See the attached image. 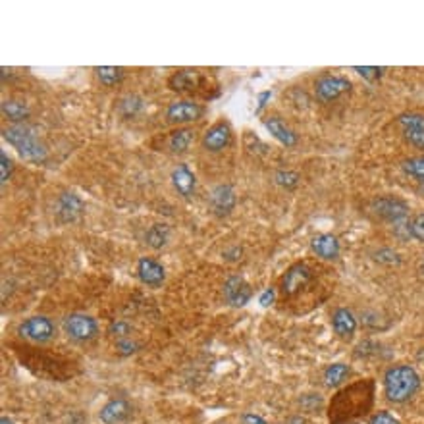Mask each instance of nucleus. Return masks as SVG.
I'll use <instances>...</instances> for the list:
<instances>
[{"mask_svg": "<svg viewBox=\"0 0 424 424\" xmlns=\"http://www.w3.org/2000/svg\"><path fill=\"white\" fill-rule=\"evenodd\" d=\"M374 259L378 263H384V265H399V255L391 249H378L374 253Z\"/></svg>", "mask_w": 424, "mask_h": 424, "instance_id": "nucleus-33", "label": "nucleus"}, {"mask_svg": "<svg viewBox=\"0 0 424 424\" xmlns=\"http://www.w3.org/2000/svg\"><path fill=\"white\" fill-rule=\"evenodd\" d=\"M371 424H401V423H399L398 418L393 417V415H390L388 411H380L371 418Z\"/></svg>", "mask_w": 424, "mask_h": 424, "instance_id": "nucleus-36", "label": "nucleus"}, {"mask_svg": "<svg viewBox=\"0 0 424 424\" xmlns=\"http://www.w3.org/2000/svg\"><path fill=\"white\" fill-rule=\"evenodd\" d=\"M403 172L413 176V178L424 181V157H417V159H409L403 162Z\"/></svg>", "mask_w": 424, "mask_h": 424, "instance_id": "nucleus-28", "label": "nucleus"}, {"mask_svg": "<svg viewBox=\"0 0 424 424\" xmlns=\"http://www.w3.org/2000/svg\"><path fill=\"white\" fill-rule=\"evenodd\" d=\"M312 278H314V272H312L311 266L307 263H295L287 268L284 278L280 282V292H282L284 299L295 297L312 284Z\"/></svg>", "mask_w": 424, "mask_h": 424, "instance_id": "nucleus-4", "label": "nucleus"}, {"mask_svg": "<svg viewBox=\"0 0 424 424\" xmlns=\"http://www.w3.org/2000/svg\"><path fill=\"white\" fill-rule=\"evenodd\" d=\"M409 233H411L413 238L424 243V212L417 214V216L409 222Z\"/></svg>", "mask_w": 424, "mask_h": 424, "instance_id": "nucleus-30", "label": "nucleus"}, {"mask_svg": "<svg viewBox=\"0 0 424 424\" xmlns=\"http://www.w3.org/2000/svg\"><path fill=\"white\" fill-rule=\"evenodd\" d=\"M374 403V380H359L339 390L330 401L328 418L332 424L349 423L353 418L365 417Z\"/></svg>", "mask_w": 424, "mask_h": 424, "instance_id": "nucleus-1", "label": "nucleus"}, {"mask_svg": "<svg viewBox=\"0 0 424 424\" xmlns=\"http://www.w3.org/2000/svg\"><path fill=\"white\" fill-rule=\"evenodd\" d=\"M0 424H14V423H12V420H10V418L2 417V418H0Z\"/></svg>", "mask_w": 424, "mask_h": 424, "instance_id": "nucleus-40", "label": "nucleus"}, {"mask_svg": "<svg viewBox=\"0 0 424 424\" xmlns=\"http://www.w3.org/2000/svg\"><path fill=\"white\" fill-rule=\"evenodd\" d=\"M355 72H359L361 73V75H363V78H365V80H378V78H380V75H382V72H384V70H382V68H374V66H365V68H355Z\"/></svg>", "mask_w": 424, "mask_h": 424, "instance_id": "nucleus-35", "label": "nucleus"}, {"mask_svg": "<svg viewBox=\"0 0 424 424\" xmlns=\"http://www.w3.org/2000/svg\"><path fill=\"white\" fill-rule=\"evenodd\" d=\"M272 301H274V292H272V290H266V292L260 295V305L268 307Z\"/></svg>", "mask_w": 424, "mask_h": 424, "instance_id": "nucleus-38", "label": "nucleus"}, {"mask_svg": "<svg viewBox=\"0 0 424 424\" xmlns=\"http://www.w3.org/2000/svg\"><path fill=\"white\" fill-rule=\"evenodd\" d=\"M95 72H97V78L100 80V83L106 87H114L116 83L124 80V70L122 68L116 66H100L95 68Z\"/></svg>", "mask_w": 424, "mask_h": 424, "instance_id": "nucleus-26", "label": "nucleus"}, {"mask_svg": "<svg viewBox=\"0 0 424 424\" xmlns=\"http://www.w3.org/2000/svg\"><path fill=\"white\" fill-rule=\"evenodd\" d=\"M203 114H205V108L193 100H179L166 108V120L170 124H189L199 120Z\"/></svg>", "mask_w": 424, "mask_h": 424, "instance_id": "nucleus-10", "label": "nucleus"}, {"mask_svg": "<svg viewBox=\"0 0 424 424\" xmlns=\"http://www.w3.org/2000/svg\"><path fill=\"white\" fill-rule=\"evenodd\" d=\"M276 181L285 189H293L299 184V176L295 172H290V170H282V172L276 174Z\"/></svg>", "mask_w": 424, "mask_h": 424, "instance_id": "nucleus-31", "label": "nucleus"}, {"mask_svg": "<svg viewBox=\"0 0 424 424\" xmlns=\"http://www.w3.org/2000/svg\"><path fill=\"white\" fill-rule=\"evenodd\" d=\"M170 228L166 224H153L145 233V243L151 249H162L168 243Z\"/></svg>", "mask_w": 424, "mask_h": 424, "instance_id": "nucleus-24", "label": "nucleus"}, {"mask_svg": "<svg viewBox=\"0 0 424 424\" xmlns=\"http://www.w3.org/2000/svg\"><path fill=\"white\" fill-rule=\"evenodd\" d=\"M241 424H268L263 417L259 415H253V413H245L243 417H241Z\"/></svg>", "mask_w": 424, "mask_h": 424, "instance_id": "nucleus-37", "label": "nucleus"}, {"mask_svg": "<svg viewBox=\"0 0 424 424\" xmlns=\"http://www.w3.org/2000/svg\"><path fill=\"white\" fill-rule=\"evenodd\" d=\"M195 184H197L195 174L186 164H179L174 168L172 186L184 199H191L193 195H195Z\"/></svg>", "mask_w": 424, "mask_h": 424, "instance_id": "nucleus-18", "label": "nucleus"}, {"mask_svg": "<svg viewBox=\"0 0 424 424\" xmlns=\"http://www.w3.org/2000/svg\"><path fill=\"white\" fill-rule=\"evenodd\" d=\"M12 160L8 159V154L2 151L0 153V184L4 186L8 179H10V176H12Z\"/></svg>", "mask_w": 424, "mask_h": 424, "instance_id": "nucleus-32", "label": "nucleus"}, {"mask_svg": "<svg viewBox=\"0 0 424 424\" xmlns=\"http://www.w3.org/2000/svg\"><path fill=\"white\" fill-rule=\"evenodd\" d=\"M265 126L268 127V132H270L282 145L293 147L297 143V135H295L290 127L285 126L284 122H280L278 118H268L265 122Z\"/></svg>", "mask_w": 424, "mask_h": 424, "instance_id": "nucleus-22", "label": "nucleus"}, {"mask_svg": "<svg viewBox=\"0 0 424 424\" xmlns=\"http://www.w3.org/2000/svg\"><path fill=\"white\" fill-rule=\"evenodd\" d=\"M232 141V127L228 122H216L214 126L206 129L205 137H203V147L211 153H218L222 149L230 145Z\"/></svg>", "mask_w": 424, "mask_h": 424, "instance_id": "nucleus-13", "label": "nucleus"}, {"mask_svg": "<svg viewBox=\"0 0 424 424\" xmlns=\"http://www.w3.org/2000/svg\"><path fill=\"white\" fill-rule=\"evenodd\" d=\"M312 251L324 260L338 259L339 241L332 233H322V235H317L312 239Z\"/></svg>", "mask_w": 424, "mask_h": 424, "instance_id": "nucleus-20", "label": "nucleus"}, {"mask_svg": "<svg viewBox=\"0 0 424 424\" xmlns=\"http://www.w3.org/2000/svg\"><path fill=\"white\" fill-rule=\"evenodd\" d=\"M332 324L334 330L341 339H351L355 330H357V318L353 317L349 309H336L332 314Z\"/></svg>", "mask_w": 424, "mask_h": 424, "instance_id": "nucleus-19", "label": "nucleus"}, {"mask_svg": "<svg viewBox=\"0 0 424 424\" xmlns=\"http://www.w3.org/2000/svg\"><path fill=\"white\" fill-rule=\"evenodd\" d=\"M420 386V378L417 371L409 365H398L388 369L384 376L386 398L393 403H405L417 393Z\"/></svg>", "mask_w": 424, "mask_h": 424, "instance_id": "nucleus-2", "label": "nucleus"}, {"mask_svg": "<svg viewBox=\"0 0 424 424\" xmlns=\"http://www.w3.org/2000/svg\"><path fill=\"white\" fill-rule=\"evenodd\" d=\"M372 211L390 224H401L409 216V206L398 197H380L372 203Z\"/></svg>", "mask_w": 424, "mask_h": 424, "instance_id": "nucleus-7", "label": "nucleus"}, {"mask_svg": "<svg viewBox=\"0 0 424 424\" xmlns=\"http://www.w3.org/2000/svg\"><path fill=\"white\" fill-rule=\"evenodd\" d=\"M193 143V132L191 129H187V127H179L176 132H172L168 135V139H166V145L168 149L172 151V153H186L189 145Z\"/></svg>", "mask_w": 424, "mask_h": 424, "instance_id": "nucleus-23", "label": "nucleus"}, {"mask_svg": "<svg viewBox=\"0 0 424 424\" xmlns=\"http://www.w3.org/2000/svg\"><path fill=\"white\" fill-rule=\"evenodd\" d=\"M266 99H270V93H268V91H266V93H263L259 97V110H260V108H263V106L266 105Z\"/></svg>", "mask_w": 424, "mask_h": 424, "instance_id": "nucleus-39", "label": "nucleus"}, {"mask_svg": "<svg viewBox=\"0 0 424 424\" xmlns=\"http://www.w3.org/2000/svg\"><path fill=\"white\" fill-rule=\"evenodd\" d=\"M351 83L345 78L339 75H322L320 80H317L314 83V91L317 97L322 102H332V100H338L339 97H344L345 93H349Z\"/></svg>", "mask_w": 424, "mask_h": 424, "instance_id": "nucleus-9", "label": "nucleus"}, {"mask_svg": "<svg viewBox=\"0 0 424 424\" xmlns=\"http://www.w3.org/2000/svg\"><path fill=\"white\" fill-rule=\"evenodd\" d=\"M137 274H139L141 282L149 287H159L166 278L164 266L160 265L159 260L149 259V257H143L137 263Z\"/></svg>", "mask_w": 424, "mask_h": 424, "instance_id": "nucleus-17", "label": "nucleus"}, {"mask_svg": "<svg viewBox=\"0 0 424 424\" xmlns=\"http://www.w3.org/2000/svg\"><path fill=\"white\" fill-rule=\"evenodd\" d=\"M211 206L216 216H228L235 208V191L232 186H216L211 193Z\"/></svg>", "mask_w": 424, "mask_h": 424, "instance_id": "nucleus-15", "label": "nucleus"}, {"mask_svg": "<svg viewBox=\"0 0 424 424\" xmlns=\"http://www.w3.org/2000/svg\"><path fill=\"white\" fill-rule=\"evenodd\" d=\"M399 126H401L405 139L417 149H424V112L401 114Z\"/></svg>", "mask_w": 424, "mask_h": 424, "instance_id": "nucleus-11", "label": "nucleus"}, {"mask_svg": "<svg viewBox=\"0 0 424 424\" xmlns=\"http://www.w3.org/2000/svg\"><path fill=\"white\" fill-rule=\"evenodd\" d=\"M205 83L206 78L199 70H178L168 80V87L176 93H199Z\"/></svg>", "mask_w": 424, "mask_h": 424, "instance_id": "nucleus-8", "label": "nucleus"}, {"mask_svg": "<svg viewBox=\"0 0 424 424\" xmlns=\"http://www.w3.org/2000/svg\"><path fill=\"white\" fill-rule=\"evenodd\" d=\"M141 108H143V100L139 97H135V95H127L124 99L120 100L118 110L122 116H126V118H132L135 114L139 112Z\"/></svg>", "mask_w": 424, "mask_h": 424, "instance_id": "nucleus-27", "label": "nucleus"}, {"mask_svg": "<svg viewBox=\"0 0 424 424\" xmlns=\"http://www.w3.org/2000/svg\"><path fill=\"white\" fill-rule=\"evenodd\" d=\"M2 137L20 153L21 159L29 162H43L47 160V149L37 139V135L31 127L27 126H12L2 132Z\"/></svg>", "mask_w": 424, "mask_h": 424, "instance_id": "nucleus-3", "label": "nucleus"}, {"mask_svg": "<svg viewBox=\"0 0 424 424\" xmlns=\"http://www.w3.org/2000/svg\"><path fill=\"white\" fill-rule=\"evenodd\" d=\"M139 349V344H135V341H132V339H120V341H116V351L120 353V355H132V353H135Z\"/></svg>", "mask_w": 424, "mask_h": 424, "instance_id": "nucleus-34", "label": "nucleus"}, {"mask_svg": "<svg viewBox=\"0 0 424 424\" xmlns=\"http://www.w3.org/2000/svg\"><path fill=\"white\" fill-rule=\"evenodd\" d=\"M2 114H4V118H8L10 122H14L16 126H20V122H26L29 118V108H27L26 102H21V100H14V99H6L2 100Z\"/></svg>", "mask_w": 424, "mask_h": 424, "instance_id": "nucleus-21", "label": "nucleus"}, {"mask_svg": "<svg viewBox=\"0 0 424 424\" xmlns=\"http://www.w3.org/2000/svg\"><path fill=\"white\" fill-rule=\"evenodd\" d=\"M129 417H132V405L126 399H110L99 413V418L105 424H122Z\"/></svg>", "mask_w": 424, "mask_h": 424, "instance_id": "nucleus-16", "label": "nucleus"}, {"mask_svg": "<svg viewBox=\"0 0 424 424\" xmlns=\"http://www.w3.org/2000/svg\"><path fill=\"white\" fill-rule=\"evenodd\" d=\"M224 297L232 307H243L251 299V287L243 278L232 276V278L226 280Z\"/></svg>", "mask_w": 424, "mask_h": 424, "instance_id": "nucleus-14", "label": "nucleus"}, {"mask_svg": "<svg viewBox=\"0 0 424 424\" xmlns=\"http://www.w3.org/2000/svg\"><path fill=\"white\" fill-rule=\"evenodd\" d=\"M85 211V203L75 193H62L56 201V216L62 224H72L81 218Z\"/></svg>", "mask_w": 424, "mask_h": 424, "instance_id": "nucleus-12", "label": "nucleus"}, {"mask_svg": "<svg viewBox=\"0 0 424 424\" xmlns=\"http://www.w3.org/2000/svg\"><path fill=\"white\" fill-rule=\"evenodd\" d=\"M349 366L344 365V363H336V365H330L324 371V382L328 388H338L347 380L349 376Z\"/></svg>", "mask_w": 424, "mask_h": 424, "instance_id": "nucleus-25", "label": "nucleus"}, {"mask_svg": "<svg viewBox=\"0 0 424 424\" xmlns=\"http://www.w3.org/2000/svg\"><path fill=\"white\" fill-rule=\"evenodd\" d=\"M21 338L29 339V341H35V344H47L54 338V324L53 320L47 317H31L27 318L26 322H21L20 328Z\"/></svg>", "mask_w": 424, "mask_h": 424, "instance_id": "nucleus-6", "label": "nucleus"}, {"mask_svg": "<svg viewBox=\"0 0 424 424\" xmlns=\"http://www.w3.org/2000/svg\"><path fill=\"white\" fill-rule=\"evenodd\" d=\"M108 334L116 338V341L120 339H127L129 338V334H132V326L127 324L126 320H112L110 326H108Z\"/></svg>", "mask_w": 424, "mask_h": 424, "instance_id": "nucleus-29", "label": "nucleus"}, {"mask_svg": "<svg viewBox=\"0 0 424 424\" xmlns=\"http://www.w3.org/2000/svg\"><path fill=\"white\" fill-rule=\"evenodd\" d=\"M64 332L68 334V338H72L73 341L85 344V341H91V339L97 338L99 326H97V320L93 317L73 312V314L64 318Z\"/></svg>", "mask_w": 424, "mask_h": 424, "instance_id": "nucleus-5", "label": "nucleus"}, {"mask_svg": "<svg viewBox=\"0 0 424 424\" xmlns=\"http://www.w3.org/2000/svg\"><path fill=\"white\" fill-rule=\"evenodd\" d=\"M418 193H420V195H423V197H424V181H423V184H420V187H418Z\"/></svg>", "mask_w": 424, "mask_h": 424, "instance_id": "nucleus-41", "label": "nucleus"}, {"mask_svg": "<svg viewBox=\"0 0 424 424\" xmlns=\"http://www.w3.org/2000/svg\"><path fill=\"white\" fill-rule=\"evenodd\" d=\"M344 424H349V423H344Z\"/></svg>", "mask_w": 424, "mask_h": 424, "instance_id": "nucleus-42", "label": "nucleus"}]
</instances>
